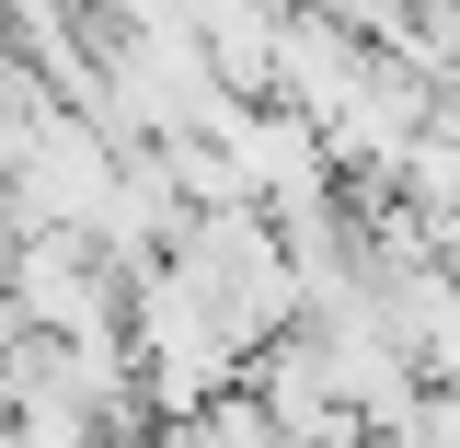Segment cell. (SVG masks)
Wrapping results in <instances>:
<instances>
[{"label":"cell","instance_id":"1","mask_svg":"<svg viewBox=\"0 0 460 448\" xmlns=\"http://www.w3.org/2000/svg\"><path fill=\"white\" fill-rule=\"evenodd\" d=\"M12 299H23V322L47 345H104V334H127L138 277L115 265L104 242H81V230H35L23 265H12Z\"/></svg>","mask_w":460,"mask_h":448},{"label":"cell","instance_id":"2","mask_svg":"<svg viewBox=\"0 0 460 448\" xmlns=\"http://www.w3.org/2000/svg\"><path fill=\"white\" fill-rule=\"evenodd\" d=\"M150 448H288V437L265 426V402H253V391H230V402H208L196 426H162Z\"/></svg>","mask_w":460,"mask_h":448},{"label":"cell","instance_id":"3","mask_svg":"<svg viewBox=\"0 0 460 448\" xmlns=\"http://www.w3.org/2000/svg\"><path fill=\"white\" fill-rule=\"evenodd\" d=\"M23 242H35V230H23V207H12V196H0V287H12V265H23Z\"/></svg>","mask_w":460,"mask_h":448},{"label":"cell","instance_id":"4","mask_svg":"<svg viewBox=\"0 0 460 448\" xmlns=\"http://www.w3.org/2000/svg\"><path fill=\"white\" fill-rule=\"evenodd\" d=\"M380 448H402V437H380Z\"/></svg>","mask_w":460,"mask_h":448}]
</instances>
